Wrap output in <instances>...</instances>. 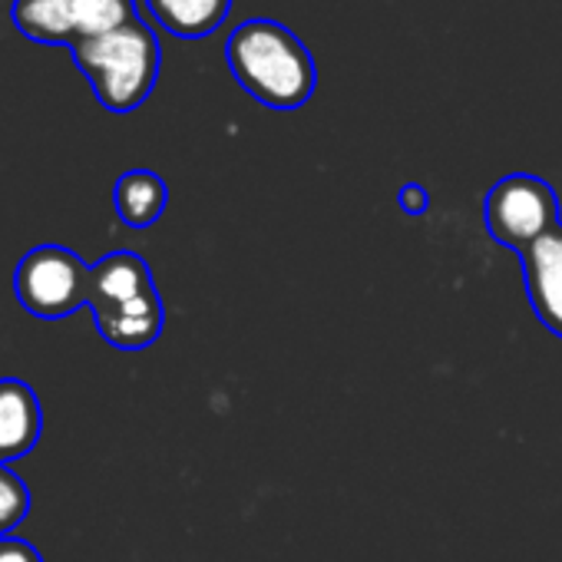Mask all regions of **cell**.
<instances>
[{"label":"cell","instance_id":"3957f363","mask_svg":"<svg viewBox=\"0 0 562 562\" xmlns=\"http://www.w3.org/2000/svg\"><path fill=\"white\" fill-rule=\"evenodd\" d=\"M70 50L97 100L110 113H133L149 100L159 80V41L139 18L106 37L80 41Z\"/></svg>","mask_w":562,"mask_h":562},{"label":"cell","instance_id":"277c9868","mask_svg":"<svg viewBox=\"0 0 562 562\" xmlns=\"http://www.w3.org/2000/svg\"><path fill=\"white\" fill-rule=\"evenodd\" d=\"M90 268L64 245H37L14 268V295L34 318H67L87 308Z\"/></svg>","mask_w":562,"mask_h":562},{"label":"cell","instance_id":"5bb4252c","mask_svg":"<svg viewBox=\"0 0 562 562\" xmlns=\"http://www.w3.org/2000/svg\"><path fill=\"white\" fill-rule=\"evenodd\" d=\"M397 202L407 215H424L430 209V192L420 182H407V186H401Z\"/></svg>","mask_w":562,"mask_h":562},{"label":"cell","instance_id":"6da1fadb","mask_svg":"<svg viewBox=\"0 0 562 562\" xmlns=\"http://www.w3.org/2000/svg\"><path fill=\"white\" fill-rule=\"evenodd\" d=\"M235 83L268 110H302L318 87V67L305 41L285 24L251 18L225 41Z\"/></svg>","mask_w":562,"mask_h":562},{"label":"cell","instance_id":"8992f818","mask_svg":"<svg viewBox=\"0 0 562 562\" xmlns=\"http://www.w3.org/2000/svg\"><path fill=\"white\" fill-rule=\"evenodd\" d=\"M526 299L536 318L562 338V222L536 238L522 255Z\"/></svg>","mask_w":562,"mask_h":562},{"label":"cell","instance_id":"5b68a950","mask_svg":"<svg viewBox=\"0 0 562 562\" xmlns=\"http://www.w3.org/2000/svg\"><path fill=\"white\" fill-rule=\"evenodd\" d=\"M559 195L555 189L529 172H513L499 179L483 202L486 232L496 245L513 248L522 255L536 238H542L549 228L559 225Z\"/></svg>","mask_w":562,"mask_h":562},{"label":"cell","instance_id":"30bf717a","mask_svg":"<svg viewBox=\"0 0 562 562\" xmlns=\"http://www.w3.org/2000/svg\"><path fill=\"white\" fill-rule=\"evenodd\" d=\"M14 27L47 47H74V21H70V0H14L11 8Z\"/></svg>","mask_w":562,"mask_h":562},{"label":"cell","instance_id":"9c48e42d","mask_svg":"<svg viewBox=\"0 0 562 562\" xmlns=\"http://www.w3.org/2000/svg\"><path fill=\"white\" fill-rule=\"evenodd\" d=\"M146 8L172 37L199 41L225 24L232 0H146Z\"/></svg>","mask_w":562,"mask_h":562},{"label":"cell","instance_id":"8fae6325","mask_svg":"<svg viewBox=\"0 0 562 562\" xmlns=\"http://www.w3.org/2000/svg\"><path fill=\"white\" fill-rule=\"evenodd\" d=\"M70 21L77 44L97 41L136 21V4L133 0H70Z\"/></svg>","mask_w":562,"mask_h":562},{"label":"cell","instance_id":"7c38bea8","mask_svg":"<svg viewBox=\"0 0 562 562\" xmlns=\"http://www.w3.org/2000/svg\"><path fill=\"white\" fill-rule=\"evenodd\" d=\"M27 513H31L27 483L11 467L0 463V539L14 536V529L27 519Z\"/></svg>","mask_w":562,"mask_h":562},{"label":"cell","instance_id":"4fadbf2b","mask_svg":"<svg viewBox=\"0 0 562 562\" xmlns=\"http://www.w3.org/2000/svg\"><path fill=\"white\" fill-rule=\"evenodd\" d=\"M0 562H44V555L27 539L4 536V539H0Z\"/></svg>","mask_w":562,"mask_h":562},{"label":"cell","instance_id":"ba28073f","mask_svg":"<svg viewBox=\"0 0 562 562\" xmlns=\"http://www.w3.org/2000/svg\"><path fill=\"white\" fill-rule=\"evenodd\" d=\"M166 202H169V189H166L162 176H156L153 169H130L113 186L116 215L130 228L156 225L159 215L166 212Z\"/></svg>","mask_w":562,"mask_h":562},{"label":"cell","instance_id":"52a82bcc","mask_svg":"<svg viewBox=\"0 0 562 562\" xmlns=\"http://www.w3.org/2000/svg\"><path fill=\"white\" fill-rule=\"evenodd\" d=\"M44 414L31 384L18 378L0 381V463L27 457L41 440Z\"/></svg>","mask_w":562,"mask_h":562},{"label":"cell","instance_id":"7a4b0ae2","mask_svg":"<svg viewBox=\"0 0 562 562\" xmlns=\"http://www.w3.org/2000/svg\"><path fill=\"white\" fill-rule=\"evenodd\" d=\"M87 308L100 338L116 351H146L166 325L153 271L136 251H110L90 268Z\"/></svg>","mask_w":562,"mask_h":562}]
</instances>
